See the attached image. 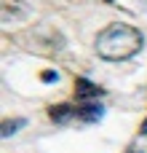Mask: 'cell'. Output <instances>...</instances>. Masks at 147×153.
Wrapping results in <instances>:
<instances>
[{"instance_id": "obj_1", "label": "cell", "mask_w": 147, "mask_h": 153, "mask_svg": "<svg viewBox=\"0 0 147 153\" xmlns=\"http://www.w3.org/2000/svg\"><path fill=\"white\" fill-rule=\"evenodd\" d=\"M145 46V35L123 22L107 24L99 35H96V54L107 62H126L134 54H139Z\"/></svg>"}, {"instance_id": "obj_2", "label": "cell", "mask_w": 147, "mask_h": 153, "mask_svg": "<svg viewBox=\"0 0 147 153\" xmlns=\"http://www.w3.org/2000/svg\"><path fill=\"white\" fill-rule=\"evenodd\" d=\"M99 94H102V89L96 83H91L88 78H78L75 81V97L78 100H96Z\"/></svg>"}, {"instance_id": "obj_3", "label": "cell", "mask_w": 147, "mask_h": 153, "mask_svg": "<svg viewBox=\"0 0 147 153\" xmlns=\"http://www.w3.org/2000/svg\"><path fill=\"white\" fill-rule=\"evenodd\" d=\"M29 13V8L21 0H3V22L8 19H24Z\"/></svg>"}, {"instance_id": "obj_4", "label": "cell", "mask_w": 147, "mask_h": 153, "mask_svg": "<svg viewBox=\"0 0 147 153\" xmlns=\"http://www.w3.org/2000/svg\"><path fill=\"white\" fill-rule=\"evenodd\" d=\"M78 116V108H72V105H54L51 110H48V118L54 121V124H67L70 118H75Z\"/></svg>"}, {"instance_id": "obj_5", "label": "cell", "mask_w": 147, "mask_h": 153, "mask_svg": "<svg viewBox=\"0 0 147 153\" xmlns=\"http://www.w3.org/2000/svg\"><path fill=\"white\" fill-rule=\"evenodd\" d=\"M102 116H104V108H102V105H94V102H86L83 108H78V118H83V121H88V124L99 121Z\"/></svg>"}, {"instance_id": "obj_6", "label": "cell", "mask_w": 147, "mask_h": 153, "mask_svg": "<svg viewBox=\"0 0 147 153\" xmlns=\"http://www.w3.org/2000/svg\"><path fill=\"white\" fill-rule=\"evenodd\" d=\"M24 124H27L24 118H16V121H5V124H3V132H0V134H3V137H11V134H16V129H21Z\"/></svg>"}, {"instance_id": "obj_7", "label": "cell", "mask_w": 147, "mask_h": 153, "mask_svg": "<svg viewBox=\"0 0 147 153\" xmlns=\"http://www.w3.org/2000/svg\"><path fill=\"white\" fill-rule=\"evenodd\" d=\"M40 78H43V81H46V83H51V81H56V78H59V75H56V73H54V70H46V73H43V75H40Z\"/></svg>"}, {"instance_id": "obj_8", "label": "cell", "mask_w": 147, "mask_h": 153, "mask_svg": "<svg viewBox=\"0 0 147 153\" xmlns=\"http://www.w3.org/2000/svg\"><path fill=\"white\" fill-rule=\"evenodd\" d=\"M142 134H147V121H145V124H142Z\"/></svg>"}, {"instance_id": "obj_9", "label": "cell", "mask_w": 147, "mask_h": 153, "mask_svg": "<svg viewBox=\"0 0 147 153\" xmlns=\"http://www.w3.org/2000/svg\"><path fill=\"white\" fill-rule=\"evenodd\" d=\"M104 3H115V0H104Z\"/></svg>"}]
</instances>
